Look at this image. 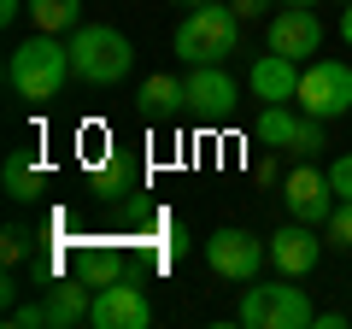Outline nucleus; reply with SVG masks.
I'll return each instance as SVG.
<instances>
[{"label":"nucleus","mask_w":352,"mask_h":329,"mask_svg":"<svg viewBox=\"0 0 352 329\" xmlns=\"http://www.w3.org/2000/svg\"><path fill=\"white\" fill-rule=\"evenodd\" d=\"M71 270L88 282V288H106V282L129 277V270H124V253H118V247H82V253L71 259Z\"/></svg>","instance_id":"a211bd4d"},{"label":"nucleus","mask_w":352,"mask_h":329,"mask_svg":"<svg viewBox=\"0 0 352 329\" xmlns=\"http://www.w3.org/2000/svg\"><path fill=\"white\" fill-rule=\"evenodd\" d=\"M340 6H352V0H340Z\"/></svg>","instance_id":"7c9ffc66"},{"label":"nucleus","mask_w":352,"mask_h":329,"mask_svg":"<svg viewBox=\"0 0 352 329\" xmlns=\"http://www.w3.org/2000/svg\"><path fill=\"white\" fill-rule=\"evenodd\" d=\"M176 6H212V0H176Z\"/></svg>","instance_id":"c85d7f7f"},{"label":"nucleus","mask_w":352,"mask_h":329,"mask_svg":"<svg viewBox=\"0 0 352 329\" xmlns=\"http://www.w3.org/2000/svg\"><path fill=\"white\" fill-rule=\"evenodd\" d=\"M300 59H288V53H264V59H252V71H247V89H252V100L258 106H288V100H300Z\"/></svg>","instance_id":"f8f14e48"},{"label":"nucleus","mask_w":352,"mask_h":329,"mask_svg":"<svg viewBox=\"0 0 352 329\" xmlns=\"http://www.w3.org/2000/svg\"><path fill=\"white\" fill-rule=\"evenodd\" d=\"M88 323H94V329H147L153 323V306H147V294H141L129 277H118V282H106V288H94V312H88Z\"/></svg>","instance_id":"6e6552de"},{"label":"nucleus","mask_w":352,"mask_h":329,"mask_svg":"<svg viewBox=\"0 0 352 329\" xmlns=\"http://www.w3.org/2000/svg\"><path fill=\"white\" fill-rule=\"evenodd\" d=\"M235 6V18L247 24V18H270V0H229Z\"/></svg>","instance_id":"393cba45"},{"label":"nucleus","mask_w":352,"mask_h":329,"mask_svg":"<svg viewBox=\"0 0 352 329\" xmlns=\"http://www.w3.org/2000/svg\"><path fill=\"white\" fill-rule=\"evenodd\" d=\"M30 253H36V235H30L24 224H6V229H0V259H6V270L30 265Z\"/></svg>","instance_id":"aec40b11"},{"label":"nucleus","mask_w":352,"mask_h":329,"mask_svg":"<svg viewBox=\"0 0 352 329\" xmlns=\"http://www.w3.org/2000/svg\"><path fill=\"white\" fill-rule=\"evenodd\" d=\"M0 189H6V200L36 206L41 194H47V159H41L36 147H12L6 164H0Z\"/></svg>","instance_id":"ddd939ff"},{"label":"nucleus","mask_w":352,"mask_h":329,"mask_svg":"<svg viewBox=\"0 0 352 329\" xmlns=\"http://www.w3.org/2000/svg\"><path fill=\"white\" fill-rule=\"evenodd\" d=\"M135 106L153 118V124H164V118H176L182 106H188V83H176L170 71H153L147 83L135 89Z\"/></svg>","instance_id":"dca6fc26"},{"label":"nucleus","mask_w":352,"mask_h":329,"mask_svg":"<svg viewBox=\"0 0 352 329\" xmlns=\"http://www.w3.org/2000/svg\"><path fill=\"white\" fill-rule=\"evenodd\" d=\"M41 306H47V329H76V323H88V312H94V288L71 270V277L47 282Z\"/></svg>","instance_id":"4468645a"},{"label":"nucleus","mask_w":352,"mask_h":329,"mask_svg":"<svg viewBox=\"0 0 352 329\" xmlns=\"http://www.w3.org/2000/svg\"><path fill=\"white\" fill-rule=\"evenodd\" d=\"M141 194V164L129 159V153H106L100 171H94V200L100 206H124Z\"/></svg>","instance_id":"2eb2a0df"},{"label":"nucleus","mask_w":352,"mask_h":329,"mask_svg":"<svg viewBox=\"0 0 352 329\" xmlns=\"http://www.w3.org/2000/svg\"><path fill=\"white\" fill-rule=\"evenodd\" d=\"M300 112L305 118H323V124H335V118L352 112V65L346 59H311L300 76Z\"/></svg>","instance_id":"39448f33"},{"label":"nucleus","mask_w":352,"mask_h":329,"mask_svg":"<svg viewBox=\"0 0 352 329\" xmlns=\"http://www.w3.org/2000/svg\"><path fill=\"white\" fill-rule=\"evenodd\" d=\"M346 323H352L346 312H317V329H346Z\"/></svg>","instance_id":"a878e982"},{"label":"nucleus","mask_w":352,"mask_h":329,"mask_svg":"<svg viewBox=\"0 0 352 329\" xmlns=\"http://www.w3.org/2000/svg\"><path fill=\"white\" fill-rule=\"evenodd\" d=\"M282 6H317V0H282Z\"/></svg>","instance_id":"c756f323"},{"label":"nucleus","mask_w":352,"mask_h":329,"mask_svg":"<svg viewBox=\"0 0 352 329\" xmlns=\"http://www.w3.org/2000/svg\"><path fill=\"white\" fill-rule=\"evenodd\" d=\"M329 241H317V224H282L276 235H270V270L276 277H305V270H317V259H323Z\"/></svg>","instance_id":"1a4fd4ad"},{"label":"nucleus","mask_w":352,"mask_h":329,"mask_svg":"<svg viewBox=\"0 0 352 329\" xmlns=\"http://www.w3.org/2000/svg\"><path fill=\"white\" fill-rule=\"evenodd\" d=\"M323 241H329V247H340V253H352V200H340L335 212H329Z\"/></svg>","instance_id":"4be33fe9"},{"label":"nucleus","mask_w":352,"mask_h":329,"mask_svg":"<svg viewBox=\"0 0 352 329\" xmlns=\"http://www.w3.org/2000/svg\"><path fill=\"white\" fill-rule=\"evenodd\" d=\"M188 112L194 118H229L235 112V100H241V89H235V76L223 71V65H188Z\"/></svg>","instance_id":"9b49d317"},{"label":"nucleus","mask_w":352,"mask_h":329,"mask_svg":"<svg viewBox=\"0 0 352 329\" xmlns=\"http://www.w3.org/2000/svg\"><path fill=\"white\" fill-rule=\"evenodd\" d=\"M0 300H6V312L18 306V277H12V270H6V282H0Z\"/></svg>","instance_id":"bb28decb"},{"label":"nucleus","mask_w":352,"mask_h":329,"mask_svg":"<svg viewBox=\"0 0 352 329\" xmlns=\"http://www.w3.org/2000/svg\"><path fill=\"white\" fill-rule=\"evenodd\" d=\"M323 147H329V141H323V118H300L288 153H294V159H311V153H323Z\"/></svg>","instance_id":"412c9836"},{"label":"nucleus","mask_w":352,"mask_h":329,"mask_svg":"<svg viewBox=\"0 0 352 329\" xmlns=\"http://www.w3.org/2000/svg\"><path fill=\"white\" fill-rule=\"evenodd\" d=\"M241 41L235 6L212 0V6H188V18L176 24V59L182 65H223Z\"/></svg>","instance_id":"20e7f679"},{"label":"nucleus","mask_w":352,"mask_h":329,"mask_svg":"<svg viewBox=\"0 0 352 329\" xmlns=\"http://www.w3.org/2000/svg\"><path fill=\"white\" fill-rule=\"evenodd\" d=\"M264 259H270V241H258L252 229H235V224H217L206 235V265L229 282H258L264 277Z\"/></svg>","instance_id":"423d86ee"},{"label":"nucleus","mask_w":352,"mask_h":329,"mask_svg":"<svg viewBox=\"0 0 352 329\" xmlns=\"http://www.w3.org/2000/svg\"><path fill=\"white\" fill-rule=\"evenodd\" d=\"M71 41L59 36H30L18 41L12 53H6V89L18 94V100H59V89L71 83Z\"/></svg>","instance_id":"f257e3e1"},{"label":"nucleus","mask_w":352,"mask_h":329,"mask_svg":"<svg viewBox=\"0 0 352 329\" xmlns=\"http://www.w3.org/2000/svg\"><path fill=\"white\" fill-rule=\"evenodd\" d=\"M270 53H288V59H317L323 53V18L311 6H282L270 18Z\"/></svg>","instance_id":"9d476101"},{"label":"nucleus","mask_w":352,"mask_h":329,"mask_svg":"<svg viewBox=\"0 0 352 329\" xmlns=\"http://www.w3.org/2000/svg\"><path fill=\"white\" fill-rule=\"evenodd\" d=\"M282 206H288V217H300V224H329V212L340 206L335 182H329V171H317L311 159H300L288 171V182H282Z\"/></svg>","instance_id":"0eeeda50"},{"label":"nucleus","mask_w":352,"mask_h":329,"mask_svg":"<svg viewBox=\"0 0 352 329\" xmlns=\"http://www.w3.org/2000/svg\"><path fill=\"white\" fill-rule=\"evenodd\" d=\"M329 182H335L340 200H352V153H340V159L329 164Z\"/></svg>","instance_id":"b1692460"},{"label":"nucleus","mask_w":352,"mask_h":329,"mask_svg":"<svg viewBox=\"0 0 352 329\" xmlns=\"http://www.w3.org/2000/svg\"><path fill=\"white\" fill-rule=\"evenodd\" d=\"M24 18L41 36H71V30H82V0H30Z\"/></svg>","instance_id":"f3484780"},{"label":"nucleus","mask_w":352,"mask_h":329,"mask_svg":"<svg viewBox=\"0 0 352 329\" xmlns=\"http://www.w3.org/2000/svg\"><path fill=\"white\" fill-rule=\"evenodd\" d=\"M6 323H12V329H47V306H12V312H6Z\"/></svg>","instance_id":"5701e85b"},{"label":"nucleus","mask_w":352,"mask_h":329,"mask_svg":"<svg viewBox=\"0 0 352 329\" xmlns=\"http://www.w3.org/2000/svg\"><path fill=\"white\" fill-rule=\"evenodd\" d=\"M340 41L352 47V6H340Z\"/></svg>","instance_id":"cd10ccee"},{"label":"nucleus","mask_w":352,"mask_h":329,"mask_svg":"<svg viewBox=\"0 0 352 329\" xmlns=\"http://www.w3.org/2000/svg\"><path fill=\"white\" fill-rule=\"evenodd\" d=\"M294 129H300V118L288 112V106H258V118H252V141L258 147H270V153H288V141H294Z\"/></svg>","instance_id":"6ab92c4d"},{"label":"nucleus","mask_w":352,"mask_h":329,"mask_svg":"<svg viewBox=\"0 0 352 329\" xmlns=\"http://www.w3.org/2000/svg\"><path fill=\"white\" fill-rule=\"evenodd\" d=\"M235 323H247V329H311L317 306H311V294L300 288V277H276V282L258 277V282L241 288Z\"/></svg>","instance_id":"f03ea898"},{"label":"nucleus","mask_w":352,"mask_h":329,"mask_svg":"<svg viewBox=\"0 0 352 329\" xmlns=\"http://www.w3.org/2000/svg\"><path fill=\"white\" fill-rule=\"evenodd\" d=\"M129 65H135V47H129L124 30H112V24L71 30V71H76V83H88V89H112V83L129 76Z\"/></svg>","instance_id":"7ed1b4c3"}]
</instances>
